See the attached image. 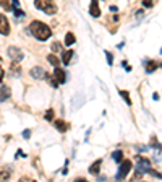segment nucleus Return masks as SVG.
<instances>
[{
	"mask_svg": "<svg viewBox=\"0 0 162 182\" xmlns=\"http://www.w3.org/2000/svg\"><path fill=\"white\" fill-rule=\"evenodd\" d=\"M29 31H31V34L36 37V39H39V41H47L52 36V30H50V28L47 26L45 23L37 21V20L29 25Z\"/></svg>",
	"mask_w": 162,
	"mask_h": 182,
	"instance_id": "nucleus-1",
	"label": "nucleus"
},
{
	"mask_svg": "<svg viewBox=\"0 0 162 182\" xmlns=\"http://www.w3.org/2000/svg\"><path fill=\"white\" fill-rule=\"evenodd\" d=\"M34 5H36V8H39V10L45 12L47 15H54L57 12V5L54 2H49V0H37Z\"/></svg>",
	"mask_w": 162,
	"mask_h": 182,
	"instance_id": "nucleus-2",
	"label": "nucleus"
},
{
	"mask_svg": "<svg viewBox=\"0 0 162 182\" xmlns=\"http://www.w3.org/2000/svg\"><path fill=\"white\" fill-rule=\"evenodd\" d=\"M130 171H131V161L127 159V161H122V164H120V169H118V174L117 177L118 179H123V177H127L130 174Z\"/></svg>",
	"mask_w": 162,
	"mask_h": 182,
	"instance_id": "nucleus-3",
	"label": "nucleus"
},
{
	"mask_svg": "<svg viewBox=\"0 0 162 182\" xmlns=\"http://www.w3.org/2000/svg\"><path fill=\"white\" fill-rule=\"evenodd\" d=\"M0 34H3V36L10 34V25H8V20L5 15H0Z\"/></svg>",
	"mask_w": 162,
	"mask_h": 182,
	"instance_id": "nucleus-4",
	"label": "nucleus"
},
{
	"mask_svg": "<svg viewBox=\"0 0 162 182\" xmlns=\"http://www.w3.org/2000/svg\"><path fill=\"white\" fill-rule=\"evenodd\" d=\"M8 55H10L12 57V59H13V62H20L21 59H23V52L20 51V49H18V47H8Z\"/></svg>",
	"mask_w": 162,
	"mask_h": 182,
	"instance_id": "nucleus-5",
	"label": "nucleus"
},
{
	"mask_svg": "<svg viewBox=\"0 0 162 182\" xmlns=\"http://www.w3.org/2000/svg\"><path fill=\"white\" fill-rule=\"evenodd\" d=\"M54 80H57V83H59V85H62V83L66 81V75H65V72L60 69V67H55V70H54Z\"/></svg>",
	"mask_w": 162,
	"mask_h": 182,
	"instance_id": "nucleus-6",
	"label": "nucleus"
},
{
	"mask_svg": "<svg viewBox=\"0 0 162 182\" xmlns=\"http://www.w3.org/2000/svg\"><path fill=\"white\" fill-rule=\"evenodd\" d=\"M151 171V163L146 158H138V172H148Z\"/></svg>",
	"mask_w": 162,
	"mask_h": 182,
	"instance_id": "nucleus-7",
	"label": "nucleus"
},
{
	"mask_svg": "<svg viewBox=\"0 0 162 182\" xmlns=\"http://www.w3.org/2000/svg\"><path fill=\"white\" fill-rule=\"evenodd\" d=\"M10 94H12V91L7 85H0V101H7L10 98Z\"/></svg>",
	"mask_w": 162,
	"mask_h": 182,
	"instance_id": "nucleus-8",
	"label": "nucleus"
},
{
	"mask_svg": "<svg viewBox=\"0 0 162 182\" xmlns=\"http://www.w3.org/2000/svg\"><path fill=\"white\" fill-rule=\"evenodd\" d=\"M89 13H91L94 18L101 16V8H99V2H97V0H94V2H91V7H89Z\"/></svg>",
	"mask_w": 162,
	"mask_h": 182,
	"instance_id": "nucleus-9",
	"label": "nucleus"
},
{
	"mask_svg": "<svg viewBox=\"0 0 162 182\" xmlns=\"http://www.w3.org/2000/svg\"><path fill=\"white\" fill-rule=\"evenodd\" d=\"M31 76L36 78V80H41L42 76H45V72L41 69V67H33L31 69Z\"/></svg>",
	"mask_w": 162,
	"mask_h": 182,
	"instance_id": "nucleus-10",
	"label": "nucleus"
},
{
	"mask_svg": "<svg viewBox=\"0 0 162 182\" xmlns=\"http://www.w3.org/2000/svg\"><path fill=\"white\" fill-rule=\"evenodd\" d=\"M73 51H63L62 52V62L65 63V65H68L70 63V60H71V57H73Z\"/></svg>",
	"mask_w": 162,
	"mask_h": 182,
	"instance_id": "nucleus-11",
	"label": "nucleus"
},
{
	"mask_svg": "<svg viewBox=\"0 0 162 182\" xmlns=\"http://www.w3.org/2000/svg\"><path fill=\"white\" fill-rule=\"evenodd\" d=\"M101 164H102V159H97L96 163H94V164H91V168H89V172H91V174H99Z\"/></svg>",
	"mask_w": 162,
	"mask_h": 182,
	"instance_id": "nucleus-12",
	"label": "nucleus"
},
{
	"mask_svg": "<svg viewBox=\"0 0 162 182\" xmlns=\"http://www.w3.org/2000/svg\"><path fill=\"white\" fill-rule=\"evenodd\" d=\"M54 125H55V129H57V130H59V132H62V133L66 130V124H65L63 120H60V119H57V120L54 122Z\"/></svg>",
	"mask_w": 162,
	"mask_h": 182,
	"instance_id": "nucleus-13",
	"label": "nucleus"
},
{
	"mask_svg": "<svg viewBox=\"0 0 162 182\" xmlns=\"http://www.w3.org/2000/svg\"><path fill=\"white\" fill-rule=\"evenodd\" d=\"M75 42V34L73 33H66V36H65V44L66 46H71Z\"/></svg>",
	"mask_w": 162,
	"mask_h": 182,
	"instance_id": "nucleus-14",
	"label": "nucleus"
},
{
	"mask_svg": "<svg viewBox=\"0 0 162 182\" xmlns=\"http://www.w3.org/2000/svg\"><path fill=\"white\" fill-rule=\"evenodd\" d=\"M120 96L125 99V102L128 104V106H131V99H130V94H128V91H125V90H120Z\"/></svg>",
	"mask_w": 162,
	"mask_h": 182,
	"instance_id": "nucleus-15",
	"label": "nucleus"
},
{
	"mask_svg": "<svg viewBox=\"0 0 162 182\" xmlns=\"http://www.w3.org/2000/svg\"><path fill=\"white\" fill-rule=\"evenodd\" d=\"M8 177H10V171H5V169H0V182H5Z\"/></svg>",
	"mask_w": 162,
	"mask_h": 182,
	"instance_id": "nucleus-16",
	"label": "nucleus"
},
{
	"mask_svg": "<svg viewBox=\"0 0 162 182\" xmlns=\"http://www.w3.org/2000/svg\"><path fill=\"white\" fill-rule=\"evenodd\" d=\"M156 69H157V63H156L154 60H149V62H148V67H146V72L151 73V72H154Z\"/></svg>",
	"mask_w": 162,
	"mask_h": 182,
	"instance_id": "nucleus-17",
	"label": "nucleus"
},
{
	"mask_svg": "<svg viewBox=\"0 0 162 182\" xmlns=\"http://www.w3.org/2000/svg\"><path fill=\"white\" fill-rule=\"evenodd\" d=\"M47 60H49V62H50L52 65H55V67H59V63H60V60L57 59V57H55L54 54H50L49 57H47Z\"/></svg>",
	"mask_w": 162,
	"mask_h": 182,
	"instance_id": "nucleus-18",
	"label": "nucleus"
},
{
	"mask_svg": "<svg viewBox=\"0 0 162 182\" xmlns=\"http://www.w3.org/2000/svg\"><path fill=\"white\" fill-rule=\"evenodd\" d=\"M44 117H45V120H49V122H50V120L54 119V109H47V112H45V116H44Z\"/></svg>",
	"mask_w": 162,
	"mask_h": 182,
	"instance_id": "nucleus-19",
	"label": "nucleus"
},
{
	"mask_svg": "<svg viewBox=\"0 0 162 182\" xmlns=\"http://www.w3.org/2000/svg\"><path fill=\"white\" fill-rule=\"evenodd\" d=\"M122 156H123V155H122V151H115V153L112 155V158L115 159L117 163H122Z\"/></svg>",
	"mask_w": 162,
	"mask_h": 182,
	"instance_id": "nucleus-20",
	"label": "nucleus"
},
{
	"mask_svg": "<svg viewBox=\"0 0 162 182\" xmlns=\"http://www.w3.org/2000/svg\"><path fill=\"white\" fill-rule=\"evenodd\" d=\"M0 5H2L5 10H13V8H12V3H8V0H2V2H0Z\"/></svg>",
	"mask_w": 162,
	"mask_h": 182,
	"instance_id": "nucleus-21",
	"label": "nucleus"
},
{
	"mask_svg": "<svg viewBox=\"0 0 162 182\" xmlns=\"http://www.w3.org/2000/svg\"><path fill=\"white\" fill-rule=\"evenodd\" d=\"M15 72V75H20V65L18 63H12V73Z\"/></svg>",
	"mask_w": 162,
	"mask_h": 182,
	"instance_id": "nucleus-22",
	"label": "nucleus"
},
{
	"mask_svg": "<svg viewBox=\"0 0 162 182\" xmlns=\"http://www.w3.org/2000/svg\"><path fill=\"white\" fill-rule=\"evenodd\" d=\"M52 51H54V52H60V51H62V46H60L59 42H54V44H52Z\"/></svg>",
	"mask_w": 162,
	"mask_h": 182,
	"instance_id": "nucleus-23",
	"label": "nucleus"
},
{
	"mask_svg": "<svg viewBox=\"0 0 162 182\" xmlns=\"http://www.w3.org/2000/svg\"><path fill=\"white\" fill-rule=\"evenodd\" d=\"M106 55H107V63L112 65V63H113V57H112V54H110V52H106Z\"/></svg>",
	"mask_w": 162,
	"mask_h": 182,
	"instance_id": "nucleus-24",
	"label": "nucleus"
},
{
	"mask_svg": "<svg viewBox=\"0 0 162 182\" xmlns=\"http://www.w3.org/2000/svg\"><path fill=\"white\" fill-rule=\"evenodd\" d=\"M143 5H144V7H148V8H151L152 5H154V3H152L151 0H144V2H143Z\"/></svg>",
	"mask_w": 162,
	"mask_h": 182,
	"instance_id": "nucleus-25",
	"label": "nucleus"
},
{
	"mask_svg": "<svg viewBox=\"0 0 162 182\" xmlns=\"http://www.w3.org/2000/svg\"><path fill=\"white\" fill-rule=\"evenodd\" d=\"M20 182H34L33 179H29V177H21L20 179Z\"/></svg>",
	"mask_w": 162,
	"mask_h": 182,
	"instance_id": "nucleus-26",
	"label": "nucleus"
},
{
	"mask_svg": "<svg viewBox=\"0 0 162 182\" xmlns=\"http://www.w3.org/2000/svg\"><path fill=\"white\" fill-rule=\"evenodd\" d=\"M15 15H16V16H23L24 13H23V12L20 10V8H16V10H15Z\"/></svg>",
	"mask_w": 162,
	"mask_h": 182,
	"instance_id": "nucleus-27",
	"label": "nucleus"
},
{
	"mask_svg": "<svg viewBox=\"0 0 162 182\" xmlns=\"http://www.w3.org/2000/svg\"><path fill=\"white\" fill-rule=\"evenodd\" d=\"M29 135H31L29 130H24V132H23V137H24V138H29Z\"/></svg>",
	"mask_w": 162,
	"mask_h": 182,
	"instance_id": "nucleus-28",
	"label": "nucleus"
},
{
	"mask_svg": "<svg viewBox=\"0 0 162 182\" xmlns=\"http://www.w3.org/2000/svg\"><path fill=\"white\" fill-rule=\"evenodd\" d=\"M75 182H88V180H86V179H83V177H80V179H76Z\"/></svg>",
	"mask_w": 162,
	"mask_h": 182,
	"instance_id": "nucleus-29",
	"label": "nucleus"
},
{
	"mask_svg": "<svg viewBox=\"0 0 162 182\" xmlns=\"http://www.w3.org/2000/svg\"><path fill=\"white\" fill-rule=\"evenodd\" d=\"M2 78H3V69L0 67V80H2Z\"/></svg>",
	"mask_w": 162,
	"mask_h": 182,
	"instance_id": "nucleus-30",
	"label": "nucleus"
},
{
	"mask_svg": "<svg viewBox=\"0 0 162 182\" xmlns=\"http://www.w3.org/2000/svg\"><path fill=\"white\" fill-rule=\"evenodd\" d=\"M160 67H162V63H160Z\"/></svg>",
	"mask_w": 162,
	"mask_h": 182,
	"instance_id": "nucleus-31",
	"label": "nucleus"
}]
</instances>
